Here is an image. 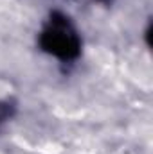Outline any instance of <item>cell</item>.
I'll return each mask as SVG.
<instances>
[{"mask_svg": "<svg viewBox=\"0 0 153 154\" xmlns=\"http://www.w3.org/2000/svg\"><path fill=\"white\" fill-rule=\"evenodd\" d=\"M40 43L47 52L61 59L76 57L79 52V39H77L74 29L70 27L65 16H58V14L52 16L50 25L41 32Z\"/></svg>", "mask_w": 153, "mask_h": 154, "instance_id": "1", "label": "cell"}]
</instances>
